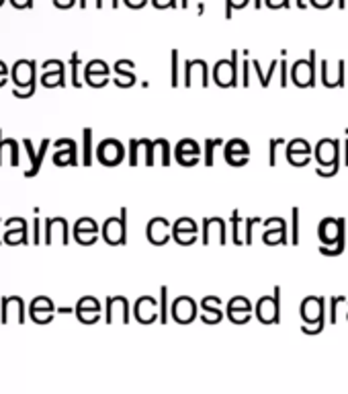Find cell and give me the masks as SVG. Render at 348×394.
Returning <instances> with one entry per match:
<instances>
[{"label":"cell","mask_w":348,"mask_h":394,"mask_svg":"<svg viewBox=\"0 0 348 394\" xmlns=\"http://www.w3.org/2000/svg\"><path fill=\"white\" fill-rule=\"evenodd\" d=\"M103 238L109 245H125L127 242V208H121L119 218H109L105 222Z\"/></svg>","instance_id":"cell-1"},{"label":"cell","mask_w":348,"mask_h":394,"mask_svg":"<svg viewBox=\"0 0 348 394\" xmlns=\"http://www.w3.org/2000/svg\"><path fill=\"white\" fill-rule=\"evenodd\" d=\"M279 304H281V288H275V296H264L258 306H256V314L260 318V323L268 325V323H279L281 314H279Z\"/></svg>","instance_id":"cell-2"},{"label":"cell","mask_w":348,"mask_h":394,"mask_svg":"<svg viewBox=\"0 0 348 394\" xmlns=\"http://www.w3.org/2000/svg\"><path fill=\"white\" fill-rule=\"evenodd\" d=\"M12 80L16 86H29L27 90V97H31L35 92V62H27V60H18L14 66H12Z\"/></svg>","instance_id":"cell-3"},{"label":"cell","mask_w":348,"mask_h":394,"mask_svg":"<svg viewBox=\"0 0 348 394\" xmlns=\"http://www.w3.org/2000/svg\"><path fill=\"white\" fill-rule=\"evenodd\" d=\"M123 144L119 140H103L96 148V156L105 166H117L123 160Z\"/></svg>","instance_id":"cell-4"},{"label":"cell","mask_w":348,"mask_h":394,"mask_svg":"<svg viewBox=\"0 0 348 394\" xmlns=\"http://www.w3.org/2000/svg\"><path fill=\"white\" fill-rule=\"evenodd\" d=\"M172 312H174V318H176L178 323H190L192 318H195V302H192L188 296H182L174 302Z\"/></svg>","instance_id":"cell-5"},{"label":"cell","mask_w":348,"mask_h":394,"mask_svg":"<svg viewBox=\"0 0 348 394\" xmlns=\"http://www.w3.org/2000/svg\"><path fill=\"white\" fill-rule=\"evenodd\" d=\"M60 232L62 236V242L64 245H68V222L64 218H47L45 220V242L47 245H51L53 242V234Z\"/></svg>","instance_id":"cell-6"},{"label":"cell","mask_w":348,"mask_h":394,"mask_svg":"<svg viewBox=\"0 0 348 394\" xmlns=\"http://www.w3.org/2000/svg\"><path fill=\"white\" fill-rule=\"evenodd\" d=\"M186 154H190L192 158H197L201 154V148L192 142V140H180L176 146V160L182 166H190V162L186 160Z\"/></svg>","instance_id":"cell-7"},{"label":"cell","mask_w":348,"mask_h":394,"mask_svg":"<svg viewBox=\"0 0 348 394\" xmlns=\"http://www.w3.org/2000/svg\"><path fill=\"white\" fill-rule=\"evenodd\" d=\"M53 162L57 166H76L78 158H76V142L68 140V148H57V154L53 156Z\"/></svg>","instance_id":"cell-8"},{"label":"cell","mask_w":348,"mask_h":394,"mask_svg":"<svg viewBox=\"0 0 348 394\" xmlns=\"http://www.w3.org/2000/svg\"><path fill=\"white\" fill-rule=\"evenodd\" d=\"M41 312L51 321V316H53V304H51L49 298H43V296H39L37 300H33V304H31V316H33L35 323H37V318L41 316Z\"/></svg>","instance_id":"cell-9"},{"label":"cell","mask_w":348,"mask_h":394,"mask_svg":"<svg viewBox=\"0 0 348 394\" xmlns=\"http://www.w3.org/2000/svg\"><path fill=\"white\" fill-rule=\"evenodd\" d=\"M234 154H242L246 158L250 154L248 144L242 142V140H229L225 144V160H227V164H234Z\"/></svg>","instance_id":"cell-10"},{"label":"cell","mask_w":348,"mask_h":394,"mask_svg":"<svg viewBox=\"0 0 348 394\" xmlns=\"http://www.w3.org/2000/svg\"><path fill=\"white\" fill-rule=\"evenodd\" d=\"M166 230H168V220H164V218H154V220H150V224H148V240H150V242H156V234H158V232L166 234ZM166 236H168V234H166Z\"/></svg>","instance_id":"cell-11"},{"label":"cell","mask_w":348,"mask_h":394,"mask_svg":"<svg viewBox=\"0 0 348 394\" xmlns=\"http://www.w3.org/2000/svg\"><path fill=\"white\" fill-rule=\"evenodd\" d=\"M25 240H27V222L23 226H18L16 230H6V234H4L6 245H16V242H25Z\"/></svg>","instance_id":"cell-12"},{"label":"cell","mask_w":348,"mask_h":394,"mask_svg":"<svg viewBox=\"0 0 348 394\" xmlns=\"http://www.w3.org/2000/svg\"><path fill=\"white\" fill-rule=\"evenodd\" d=\"M338 168H340V140H334V162L330 171H324V168H318V175L320 177H334L338 175Z\"/></svg>","instance_id":"cell-13"},{"label":"cell","mask_w":348,"mask_h":394,"mask_svg":"<svg viewBox=\"0 0 348 394\" xmlns=\"http://www.w3.org/2000/svg\"><path fill=\"white\" fill-rule=\"evenodd\" d=\"M23 146L27 148V154H29V158H31V168L25 173V177H35L37 173H39L41 164H39V160H37V154L33 152V146H31V140H29V138H25V140H23Z\"/></svg>","instance_id":"cell-14"},{"label":"cell","mask_w":348,"mask_h":394,"mask_svg":"<svg viewBox=\"0 0 348 394\" xmlns=\"http://www.w3.org/2000/svg\"><path fill=\"white\" fill-rule=\"evenodd\" d=\"M41 82H43L45 86H55V84L64 86V84H66V82H64V66H60V68H57L55 72H51V74H43Z\"/></svg>","instance_id":"cell-15"},{"label":"cell","mask_w":348,"mask_h":394,"mask_svg":"<svg viewBox=\"0 0 348 394\" xmlns=\"http://www.w3.org/2000/svg\"><path fill=\"white\" fill-rule=\"evenodd\" d=\"M92 164V129H84V166Z\"/></svg>","instance_id":"cell-16"},{"label":"cell","mask_w":348,"mask_h":394,"mask_svg":"<svg viewBox=\"0 0 348 394\" xmlns=\"http://www.w3.org/2000/svg\"><path fill=\"white\" fill-rule=\"evenodd\" d=\"M223 142L217 140H205V166H213V152H215V146H221Z\"/></svg>","instance_id":"cell-17"},{"label":"cell","mask_w":348,"mask_h":394,"mask_svg":"<svg viewBox=\"0 0 348 394\" xmlns=\"http://www.w3.org/2000/svg\"><path fill=\"white\" fill-rule=\"evenodd\" d=\"M166 310H168V288L162 286V288H160V323H164V325H166V321H168Z\"/></svg>","instance_id":"cell-18"},{"label":"cell","mask_w":348,"mask_h":394,"mask_svg":"<svg viewBox=\"0 0 348 394\" xmlns=\"http://www.w3.org/2000/svg\"><path fill=\"white\" fill-rule=\"evenodd\" d=\"M291 216H293V224H291V242L293 245H299V208H293L291 210Z\"/></svg>","instance_id":"cell-19"},{"label":"cell","mask_w":348,"mask_h":394,"mask_svg":"<svg viewBox=\"0 0 348 394\" xmlns=\"http://www.w3.org/2000/svg\"><path fill=\"white\" fill-rule=\"evenodd\" d=\"M231 226H234V230H231V238H234L236 245H242V240L238 236V228H240V212L238 210L231 212Z\"/></svg>","instance_id":"cell-20"},{"label":"cell","mask_w":348,"mask_h":394,"mask_svg":"<svg viewBox=\"0 0 348 394\" xmlns=\"http://www.w3.org/2000/svg\"><path fill=\"white\" fill-rule=\"evenodd\" d=\"M140 146H142L140 140H131L129 142V164L131 166L138 164V150H140Z\"/></svg>","instance_id":"cell-21"},{"label":"cell","mask_w":348,"mask_h":394,"mask_svg":"<svg viewBox=\"0 0 348 394\" xmlns=\"http://www.w3.org/2000/svg\"><path fill=\"white\" fill-rule=\"evenodd\" d=\"M283 144H285L283 138H281V140H270V144H268V146H270V156H268V164H270V166L277 164V148L283 146Z\"/></svg>","instance_id":"cell-22"},{"label":"cell","mask_w":348,"mask_h":394,"mask_svg":"<svg viewBox=\"0 0 348 394\" xmlns=\"http://www.w3.org/2000/svg\"><path fill=\"white\" fill-rule=\"evenodd\" d=\"M172 86H178V51H172Z\"/></svg>","instance_id":"cell-23"},{"label":"cell","mask_w":348,"mask_h":394,"mask_svg":"<svg viewBox=\"0 0 348 394\" xmlns=\"http://www.w3.org/2000/svg\"><path fill=\"white\" fill-rule=\"evenodd\" d=\"M144 146H146V164L152 166L154 164V150H156V140H154V142L144 140Z\"/></svg>","instance_id":"cell-24"},{"label":"cell","mask_w":348,"mask_h":394,"mask_svg":"<svg viewBox=\"0 0 348 394\" xmlns=\"http://www.w3.org/2000/svg\"><path fill=\"white\" fill-rule=\"evenodd\" d=\"M260 218H246V242L252 245V226L254 224H260Z\"/></svg>","instance_id":"cell-25"},{"label":"cell","mask_w":348,"mask_h":394,"mask_svg":"<svg viewBox=\"0 0 348 394\" xmlns=\"http://www.w3.org/2000/svg\"><path fill=\"white\" fill-rule=\"evenodd\" d=\"M4 144L8 146V150H10V162H12V166H16L18 164V144H16V140H4Z\"/></svg>","instance_id":"cell-26"},{"label":"cell","mask_w":348,"mask_h":394,"mask_svg":"<svg viewBox=\"0 0 348 394\" xmlns=\"http://www.w3.org/2000/svg\"><path fill=\"white\" fill-rule=\"evenodd\" d=\"M344 300V296H334V298H330V323H336V308H338V304Z\"/></svg>","instance_id":"cell-27"},{"label":"cell","mask_w":348,"mask_h":394,"mask_svg":"<svg viewBox=\"0 0 348 394\" xmlns=\"http://www.w3.org/2000/svg\"><path fill=\"white\" fill-rule=\"evenodd\" d=\"M160 146H162V164L168 166L170 164V144H168V140L160 138Z\"/></svg>","instance_id":"cell-28"},{"label":"cell","mask_w":348,"mask_h":394,"mask_svg":"<svg viewBox=\"0 0 348 394\" xmlns=\"http://www.w3.org/2000/svg\"><path fill=\"white\" fill-rule=\"evenodd\" d=\"M72 84L74 86H80L78 82V55H72Z\"/></svg>","instance_id":"cell-29"},{"label":"cell","mask_w":348,"mask_h":394,"mask_svg":"<svg viewBox=\"0 0 348 394\" xmlns=\"http://www.w3.org/2000/svg\"><path fill=\"white\" fill-rule=\"evenodd\" d=\"M231 70H234V80L238 82V51H231Z\"/></svg>","instance_id":"cell-30"},{"label":"cell","mask_w":348,"mask_h":394,"mask_svg":"<svg viewBox=\"0 0 348 394\" xmlns=\"http://www.w3.org/2000/svg\"><path fill=\"white\" fill-rule=\"evenodd\" d=\"M10 2L16 8H31L33 6V0H10Z\"/></svg>","instance_id":"cell-31"},{"label":"cell","mask_w":348,"mask_h":394,"mask_svg":"<svg viewBox=\"0 0 348 394\" xmlns=\"http://www.w3.org/2000/svg\"><path fill=\"white\" fill-rule=\"evenodd\" d=\"M33 232H35V238H33V242H35V245H39V242H41V238H39V220H35L33 222Z\"/></svg>","instance_id":"cell-32"},{"label":"cell","mask_w":348,"mask_h":394,"mask_svg":"<svg viewBox=\"0 0 348 394\" xmlns=\"http://www.w3.org/2000/svg\"><path fill=\"white\" fill-rule=\"evenodd\" d=\"M285 66H287V64H285V60H283V62H281V84H283V86L287 84V68H285Z\"/></svg>","instance_id":"cell-33"},{"label":"cell","mask_w":348,"mask_h":394,"mask_svg":"<svg viewBox=\"0 0 348 394\" xmlns=\"http://www.w3.org/2000/svg\"><path fill=\"white\" fill-rule=\"evenodd\" d=\"M344 164L348 166V136H346V140H344Z\"/></svg>","instance_id":"cell-34"},{"label":"cell","mask_w":348,"mask_h":394,"mask_svg":"<svg viewBox=\"0 0 348 394\" xmlns=\"http://www.w3.org/2000/svg\"><path fill=\"white\" fill-rule=\"evenodd\" d=\"M266 4H268V6H275V0H266ZM283 6L289 8V0H283Z\"/></svg>","instance_id":"cell-35"},{"label":"cell","mask_w":348,"mask_h":394,"mask_svg":"<svg viewBox=\"0 0 348 394\" xmlns=\"http://www.w3.org/2000/svg\"><path fill=\"white\" fill-rule=\"evenodd\" d=\"M0 74H2V76L6 74V66H4V62H0Z\"/></svg>","instance_id":"cell-36"},{"label":"cell","mask_w":348,"mask_h":394,"mask_svg":"<svg viewBox=\"0 0 348 394\" xmlns=\"http://www.w3.org/2000/svg\"><path fill=\"white\" fill-rule=\"evenodd\" d=\"M2 146H4V142H2V129H0V154H2Z\"/></svg>","instance_id":"cell-37"},{"label":"cell","mask_w":348,"mask_h":394,"mask_svg":"<svg viewBox=\"0 0 348 394\" xmlns=\"http://www.w3.org/2000/svg\"><path fill=\"white\" fill-rule=\"evenodd\" d=\"M254 6H256V8H260V6H262V0H256V2H254Z\"/></svg>","instance_id":"cell-38"},{"label":"cell","mask_w":348,"mask_h":394,"mask_svg":"<svg viewBox=\"0 0 348 394\" xmlns=\"http://www.w3.org/2000/svg\"><path fill=\"white\" fill-rule=\"evenodd\" d=\"M344 4H346L344 0H338V6H340V8H344Z\"/></svg>","instance_id":"cell-39"},{"label":"cell","mask_w":348,"mask_h":394,"mask_svg":"<svg viewBox=\"0 0 348 394\" xmlns=\"http://www.w3.org/2000/svg\"><path fill=\"white\" fill-rule=\"evenodd\" d=\"M297 6H299V8H303V6H305V4H303V0H297Z\"/></svg>","instance_id":"cell-40"},{"label":"cell","mask_w":348,"mask_h":394,"mask_svg":"<svg viewBox=\"0 0 348 394\" xmlns=\"http://www.w3.org/2000/svg\"><path fill=\"white\" fill-rule=\"evenodd\" d=\"M182 6H184V8H186V0H182Z\"/></svg>","instance_id":"cell-41"},{"label":"cell","mask_w":348,"mask_h":394,"mask_svg":"<svg viewBox=\"0 0 348 394\" xmlns=\"http://www.w3.org/2000/svg\"><path fill=\"white\" fill-rule=\"evenodd\" d=\"M2 2H4V0H0V6H2Z\"/></svg>","instance_id":"cell-42"}]
</instances>
